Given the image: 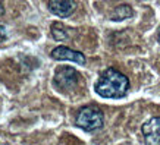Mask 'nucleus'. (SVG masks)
<instances>
[{
    "label": "nucleus",
    "mask_w": 160,
    "mask_h": 145,
    "mask_svg": "<svg viewBox=\"0 0 160 145\" xmlns=\"http://www.w3.org/2000/svg\"><path fill=\"white\" fill-rule=\"evenodd\" d=\"M96 92L103 98H122L129 89V79L115 68H109L98 76Z\"/></svg>",
    "instance_id": "1"
},
{
    "label": "nucleus",
    "mask_w": 160,
    "mask_h": 145,
    "mask_svg": "<svg viewBox=\"0 0 160 145\" xmlns=\"http://www.w3.org/2000/svg\"><path fill=\"white\" fill-rule=\"evenodd\" d=\"M104 123L103 111L97 106H85L79 109L75 116V125L85 132H94L100 129Z\"/></svg>",
    "instance_id": "2"
},
{
    "label": "nucleus",
    "mask_w": 160,
    "mask_h": 145,
    "mask_svg": "<svg viewBox=\"0 0 160 145\" xmlns=\"http://www.w3.org/2000/svg\"><path fill=\"white\" fill-rule=\"evenodd\" d=\"M78 81H79V73L71 66H60V68H58L53 78L54 87L58 88L59 91L63 92H69L75 89V87L78 85Z\"/></svg>",
    "instance_id": "3"
},
{
    "label": "nucleus",
    "mask_w": 160,
    "mask_h": 145,
    "mask_svg": "<svg viewBox=\"0 0 160 145\" xmlns=\"http://www.w3.org/2000/svg\"><path fill=\"white\" fill-rule=\"evenodd\" d=\"M147 145H160V117H151L141 128Z\"/></svg>",
    "instance_id": "4"
},
{
    "label": "nucleus",
    "mask_w": 160,
    "mask_h": 145,
    "mask_svg": "<svg viewBox=\"0 0 160 145\" xmlns=\"http://www.w3.org/2000/svg\"><path fill=\"white\" fill-rule=\"evenodd\" d=\"M50 56L54 60H69V62L78 63V65H85V56L81 51H75V50L65 47V46H59V47L53 48Z\"/></svg>",
    "instance_id": "5"
},
{
    "label": "nucleus",
    "mask_w": 160,
    "mask_h": 145,
    "mask_svg": "<svg viewBox=\"0 0 160 145\" xmlns=\"http://www.w3.org/2000/svg\"><path fill=\"white\" fill-rule=\"evenodd\" d=\"M75 0H49V10L59 18H68L75 12Z\"/></svg>",
    "instance_id": "6"
},
{
    "label": "nucleus",
    "mask_w": 160,
    "mask_h": 145,
    "mask_svg": "<svg viewBox=\"0 0 160 145\" xmlns=\"http://www.w3.org/2000/svg\"><path fill=\"white\" fill-rule=\"evenodd\" d=\"M132 15H134V10L129 5H121L115 7L113 12L110 13V21H123V19H128V18H131Z\"/></svg>",
    "instance_id": "7"
},
{
    "label": "nucleus",
    "mask_w": 160,
    "mask_h": 145,
    "mask_svg": "<svg viewBox=\"0 0 160 145\" xmlns=\"http://www.w3.org/2000/svg\"><path fill=\"white\" fill-rule=\"evenodd\" d=\"M52 35L56 41H63L68 38V31L62 24H53L52 25Z\"/></svg>",
    "instance_id": "8"
},
{
    "label": "nucleus",
    "mask_w": 160,
    "mask_h": 145,
    "mask_svg": "<svg viewBox=\"0 0 160 145\" xmlns=\"http://www.w3.org/2000/svg\"><path fill=\"white\" fill-rule=\"evenodd\" d=\"M3 13V6H2V3H0V15Z\"/></svg>",
    "instance_id": "9"
},
{
    "label": "nucleus",
    "mask_w": 160,
    "mask_h": 145,
    "mask_svg": "<svg viewBox=\"0 0 160 145\" xmlns=\"http://www.w3.org/2000/svg\"><path fill=\"white\" fill-rule=\"evenodd\" d=\"M157 41L160 43V31H159V34H157Z\"/></svg>",
    "instance_id": "10"
}]
</instances>
